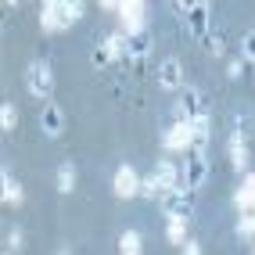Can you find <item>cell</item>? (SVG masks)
<instances>
[{"mask_svg":"<svg viewBox=\"0 0 255 255\" xmlns=\"http://www.w3.org/2000/svg\"><path fill=\"white\" fill-rule=\"evenodd\" d=\"M183 219H169V241H173V245H183L187 241V237H183Z\"/></svg>","mask_w":255,"mask_h":255,"instance_id":"7402d4cb","label":"cell"},{"mask_svg":"<svg viewBox=\"0 0 255 255\" xmlns=\"http://www.w3.org/2000/svg\"><path fill=\"white\" fill-rule=\"evenodd\" d=\"M183 180H187V191H198V187L209 180V162L201 155H191L187 165H183Z\"/></svg>","mask_w":255,"mask_h":255,"instance_id":"ba28073f","label":"cell"},{"mask_svg":"<svg viewBox=\"0 0 255 255\" xmlns=\"http://www.w3.org/2000/svg\"><path fill=\"white\" fill-rule=\"evenodd\" d=\"M108 47L115 54V65L119 61H129V36H108Z\"/></svg>","mask_w":255,"mask_h":255,"instance_id":"ac0fdd59","label":"cell"},{"mask_svg":"<svg viewBox=\"0 0 255 255\" xmlns=\"http://www.w3.org/2000/svg\"><path fill=\"white\" fill-rule=\"evenodd\" d=\"M205 115V97H201L194 87H183V97H180V105H176V119L180 123H194V119Z\"/></svg>","mask_w":255,"mask_h":255,"instance_id":"277c9868","label":"cell"},{"mask_svg":"<svg viewBox=\"0 0 255 255\" xmlns=\"http://www.w3.org/2000/svg\"><path fill=\"white\" fill-rule=\"evenodd\" d=\"M245 191H255V173H248V176H245Z\"/></svg>","mask_w":255,"mask_h":255,"instance_id":"83f0119b","label":"cell"},{"mask_svg":"<svg viewBox=\"0 0 255 255\" xmlns=\"http://www.w3.org/2000/svg\"><path fill=\"white\" fill-rule=\"evenodd\" d=\"M25 90L47 105V97L54 94V72H50V65H43V61L29 65V69H25Z\"/></svg>","mask_w":255,"mask_h":255,"instance_id":"7a4b0ae2","label":"cell"},{"mask_svg":"<svg viewBox=\"0 0 255 255\" xmlns=\"http://www.w3.org/2000/svg\"><path fill=\"white\" fill-rule=\"evenodd\" d=\"M123 22H126V36H140V32H144V14H140V4L123 7Z\"/></svg>","mask_w":255,"mask_h":255,"instance_id":"7c38bea8","label":"cell"},{"mask_svg":"<svg viewBox=\"0 0 255 255\" xmlns=\"http://www.w3.org/2000/svg\"><path fill=\"white\" fill-rule=\"evenodd\" d=\"M209 14H212V4H205V0L191 4V14H187V25H191V32H194V36H209Z\"/></svg>","mask_w":255,"mask_h":255,"instance_id":"30bf717a","label":"cell"},{"mask_svg":"<svg viewBox=\"0 0 255 255\" xmlns=\"http://www.w3.org/2000/svg\"><path fill=\"white\" fill-rule=\"evenodd\" d=\"M79 14H83V4H69V0H50V4H43L40 11V22L43 29H69L72 22H79Z\"/></svg>","mask_w":255,"mask_h":255,"instance_id":"6da1fadb","label":"cell"},{"mask_svg":"<svg viewBox=\"0 0 255 255\" xmlns=\"http://www.w3.org/2000/svg\"><path fill=\"white\" fill-rule=\"evenodd\" d=\"M58 255H69V252H65V248H61V252H58Z\"/></svg>","mask_w":255,"mask_h":255,"instance_id":"f1b7e54d","label":"cell"},{"mask_svg":"<svg viewBox=\"0 0 255 255\" xmlns=\"http://www.w3.org/2000/svg\"><path fill=\"white\" fill-rule=\"evenodd\" d=\"M151 50V43H147V36L140 32V36H129V58H144Z\"/></svg>","mask_w":255,"mask_h":255,"instance_id":"ffe728a7","label":"cell"},{"mask_svg":"<svg viewBox=\"0 0 255 255\" xmlns=\"http://www.w3.org/2000/svg\"><path fill=\"white\" fill-rule=\"evenodd\" d=\"M140 194H144V198H158V194H165V187H162L155 176H147V180H140Z\"/></svg>","mask_w":255,"mask_h":255,"instance_id":"44dd1931","label":"cell"},{"mask_svg":"<svg viewBox=\"0 0 255 255\" xmlns=\"http://www.w3.org/2000/svg\"><path fill=\"white\" fill-rule=\"evenodd\" d=\"M119 255H144V241H140L137 230L119 234Z\"/></svg>","mask_w":255,"mask_h":255,"instance_id":"5bb4252c","label":"cell"},{"mask_svg":"<svg viewBox=\"0 0 255 255\" xmlns=\"http://www.w3.org/2000/svg\"><path fill=\"white\" fill-rule=\"evenodd\" d=\"M230 162H234V169H245L248 165V147H245L241 133H234V137H230Z\"/></svg>","mask_w":255,"mask_h":255,"instance_id":"2e32d148","label":"cell"},{"mask_svg":"<svg viewBox=\"0 0 255 255\" xmlns=\"http://www.w3.org/2000/svg\"><path fill=\"white\" fill-rule=\"evenodd\" d=\"M183 255H201V245L198 241H183Z\"/></svg>","mask_w":255,"mask_h":255,"instance_id":"4316f807","label":"cell"},{"mask_svg":"<svg viewBox=\"0 0 255 255\" xmlns=\"http://www.w3.org/2000/svg\"><path fill=\"white\" fill-rule=\"evenodd\" d=\"M158 87L162 90H183V65L176 61V58H165L162 65H158Z\"/></svg>","mask_w":255,"mask_h":255,"instance_id":"52a82bcc","label":"cell"},{"mask_svg":"<svg viewBox=\"0 0 255 255\" xmlns=\"http://www.w3.org/2000/svg\"><path fill=\"white\" fill-rule=\"evenodd\" d=\"M0 183H4V201H11V205H22V187L11 180V173H7V169L0 173Z\"/></svg>","mask_w":255,"mask_h":255,"instance_id":"e0dca14e","label":"cell"},{"mask_svg":"<svg viewBox=\"0 0 255 255\" xmlns=\"http://www.w3.org/2000/svg\"><path fill=\"white\" fill-rule=\"evenodd\" d=\"M90 65H94V69H112V65H115V54H112L108 40H101V43L90 50Z\"/></svg>","mask_w":255,"mask_h":255,"instance_id":"9a60e30c","label":"cell"},{"mask_svg":"<svg viewBox=\"0 0 255 255\" xmlns=\"http://www.w3.org/2000/svg\"><path fill=\"white\" fill-rule=\"evenodd\" d=\"M0 126H4L7 133H11L14 126H18V108H14L11 101H7V105H0Z\"/></svg>","mask_w":255,"mask_h":255,"instance_id":"d6986e66","label":"cell"},{"mask_svg":"<svg viewBox=\"0 0 255 255\" xmlns=\"http://www.w3.org/2000/svg\"><path fill=\"white\" fill-rule=\"evenodd\" d=\"M241 54H245L248 61H255V29L241 36Z\"/></svg>","mask_w":255,"mask_h":255,"instance_id":"603a6c76","label":"cell"},{"mask_svg":"<svg viewBox=\"0 0 255 255\" xmlns=\"http://www.w3.org/2000/svg\"><path fill=\"white\" fill-rule=\"evenodd\" d=\"M194 144V126L191 123H176L173 129L165 133V147L169 151H183V147H191Z\"/></svg>","mask_w":255,"mask_h":255,"instance_id":"8fae6325","label":"cell"},{"mask_svg":"<svg viewBox=\"0 0 255 255\" xmlns=\"http://www.w3.org/2000/svg\"><path fill=\"white\" fill-rule=\"evenodd\" d=\"M205 50H209L212 58H219V54H223V36H216V32H209V36H205Z\"/></svg>","mask_w":255,"mask_h":255,"instance_id":"cb8c5ba5","label":"cell"},{"mask_svg":"<svg viewBox=\"0 0 255 255\" xmlns=\"http://www.w3.org/2000/svg\"><path fill=\"white\" fill-rule=\"evenodd\" d=\"M227 76H230V79H241V76H245L241 61H230V65H227Z\"/></svg>","mask_w":255,"mask_h":255,"instance_id":"d4e9b609","label":"cell"},{"mask_svg":"<svg viewBox=\"0 0 255 255\" xmlns=\"http://www.w3.org/2000/svg\"><path fill=\"white\" fill-rule=\"evenodd\" d=\"M162 205H165V216L169 219H191L194 216V198H191V191H165L162 194Z\"/></svg>","mask_w":255,"mask_h":255,"instance_id":"3957f363","label":"cell"},{"mask_svg":"<svg viewBox=\"0 0 255 255\" xmlns=\"http://www.w3.org/2000/svg\"><path fill=\"white\" fill-rule=\"evenodd\" d=\"M151 176H155L165 191H187V180H183V169L176 165V162H169V158H162L155 169H151Z\"/></svg>","mask_w":255,"mask_h":255,"instance_id":"5b68a950","label":"cell"},{"mask_svg":"<svg viewBox=\"0 0 255 255\" xmlns=\"http://www.w3.org/2000/svg\"><path fill=\"white\" fill-rule=\"evenodd\" d=\"M115 194L119 198H137L140 194V180H137V173H133V165H119V173H115Z\"/></svg>","mask_w":255,"mask_h":255,"instance_id":"9c48e42d","label":"cell"},{"mask_svg":"<svg viewBox=\"0 0 255 255\" xmlns=\"http://www.w3.org/2000/svg\"><path fill=\"white\" fill-rule=\"evenodd\" d=\"M54 187H58L61 194H72V187H76V165H72V162H61V165H58Z\"/></svg>","mask_w":255,"mask_h":255,"instance_id":"4fadbf2b","label":"cell"},{"mask_svg":"<svg viewBox=\"0 0 255 255\" xmlns=\"http://www.w3.org/2000/svg\"><path fill=\"white\" fill-rule=\"evenodd\" d=\"M7 245H11V248H22V230H18V227L7 234Z\"/></svg>","mask_w":255,"mask_h":255,"instance_id":"484cf974","label":"cell"},{"mask_svg":"<svg viewBox=\"0 0 255 255\" xmlns=\"http://www.w3.org/2000/svg\"><path fill=\"white\" fill-rule=\"evenodd\" d=\"M40 129H43V137H61V129H65V112L54 105V101H47V105L40 108Z\"/></svg>","mask_w":255,"mask_h":255,"instance_id":"8992f818","label":"cell"}]
</instances>
